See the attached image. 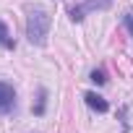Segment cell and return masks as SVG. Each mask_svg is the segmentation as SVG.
Masks as SVG:
<instances>
[{
	"label": "cell",
	"mask_w": 133,
	"mask_h": 133,
	"mask_svg": "<svg viewBox=\"0 0 133 133\" xmlns=\"http://www.w3.org/2000/svg\"><path fill=\"white\" fill-rule=\"evenodd\" d=\"M47 34H50V13L42 11V8H31L29 16H26V37L31 44H44L47 42Z\"/></svg>",
	"instance_id": "1"
},
{
	"label": "cell",
	"mask_w": 133,
	"mask_h": 133,
	"mask_svg": "<svg viewBox=\"0 0 133 133\" xmlns=\"http://www.w3.org/2000/svg\"><path fill=\"white\" fill-rule=\"evenodd\" d=\"M110 3L112 0H86L81 5H73L71 8V21H84V16L89 11H104V8H110Z\"/></svg>",
	"instance_id": "2"
},
{
	"label": "cell",
	"mask_w": 133,
	"mask_h": 133,
	"mask_svg": "<svg viewBox=\"0 0 133 133\" xmlns=\"http://www.w3.org/2000/svg\"><path fill=\"white\" fill-rule=\"evenodd\" d=\"M13 107H16V91H13V86L0 81V115H8Z\"/></svg>",
	"instance_id": "3"
},
{
	"label": "cell",
	"mask_w": 133,
	"mask_h": 133,
	"mask_svg": "<svg viewBox=\"0 0 133 133\" xmlns=\"http://www.w3.org/2000/svg\"><path fill=\"white\" fill-rule=\"evenodd\" d=\"M84 99H86V104H89L91 110H97V112H107V110H110L107 99H104V97H99V94H94V91H86V94H84Z\"/></svg>",
	"instance_id": "4"
},
{
	"label": "cell",
	"mask_w": 133,
	"mask_h": 133,
	"mask_svg": "<svg viewBox=\"0 0 133 133\" xmlns=\"http://www.w3.org/2000/svg\"><path fill=\"white\" fill-rule=\"evenodd\" d=\"M0 44H3L5 50H13V39H11V31H8V26L0 21Z\"/></svg>",
	"instance_id": "5"
},
{
	"label": "cell",
	"mask_w": 133,
	"mask_h": 133,
	"mask_svg": "<svg viewBox=\"0 0 133 133\" xmlns=\"http://www.w3.org/2000/svg\"><path fill=\"white\" fill-rule=\"evenodd\" d=\"M44 99H47V91L42 89V91H39V99H37V107H34V112H37V115H42V112H44Z\"/></svg>",
	"instance_id": "6"
},
{
	"label": "cell",
	"mask_w": 133,
	"mask_h": 133,
	"mask_svg": "<svg viewBox=\"0 0 133 133\" xmlns=\"http://www.w3.org/2000/svg\"><path fill=\"white\" fill-rule=\"evenodd\" d=\"M94 84H107V76H104V71H91V76H89Z\"/></svg>",
	"instance_id": "7"
},
{
	"label": "cell",
	"mask_w": 133,
	"mask_h": 133,
	"mask_svg": "<svg viewBox=\"0 0 133 133\" xmlns=\"http://www.w3.org/2000/svg\"><path fill=\"white\" fill-rule=\"evenodd\" d=\"M123 18H125V26H128V31L133 34V11H128V13H125Z\"/></svg>",
	"instance_id": "8"
}]
</instances>
